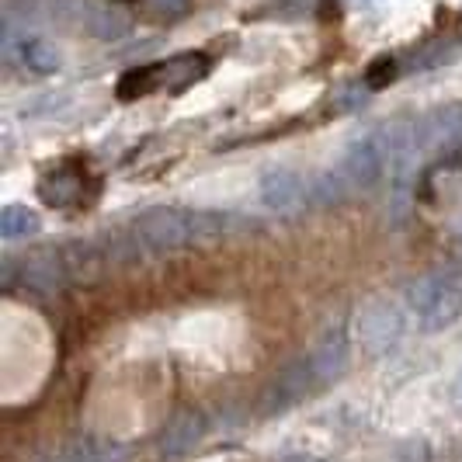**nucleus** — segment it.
Segmentation results:
<instances>
[{"label":"nucleus","mask_w":462,"mask_h":462,"mask_svg":"<svg viewBox=\"0 0 462 462\" xmlns=\"http://www.w3.org/2000/svg\"><path fill=\"white\" fill-rule=\"evenodd\" d=\"M212 60L206 52H178L171 60L161 63H146L139 69H129L122 80H118V97L133 101V97H146V94H181L191 84H199L208 73Z\"/></svg>","instance_id":"f257e3e1"},{"label":"nucleus","mask_w":462,"mask_h":462,"mask_svg":"<svg viewBox=\"0 0 462 462\" xmlns=\"http://www.w3.org/2000/svg\"><path fill=\"white\" fill-rule=\"evenodd\" d=\"M146 233L153 240H163V244H188V240H199L206 233H216L223 226L219 216L212 212H191V208H161L153 216L143 219Z\"/></svg>","instance_id":"f03ea898"},{"label":"nucleus","mask_w":462,"mask_h":462,"mask_svg":"<svg viewBox=\"0 0 462 462\" xmlns=\"http://www.w3.org/2000/svg\"><path fill=\"white\" fill-rule=\"evenodd\" d=\"M88 185H94L88 167L80 161H63L56 163L52 171H46V178L39 181V195L52 208H77L91 202L94 191H88Z\"/></svg>","instance_id":"7ed1b4c3"},{"label":"nucleus","mask_w":462,"mask_h":462,"mask_svg":"<svg viewBox=\"0 0 462 462\" xmlns=\"http://www.w3.org/2000/svg\"><path fill=\"white\" fill-rule=\"evenodd\" d=\"M11 56L18 60V67H24L28 73H35V77H49V73H56V69L63 67L60 49L52 46L49 39H42V35H24V39H18L11 46Z\"/></svg>","instance_id":"20e7f679"},{"label":"nucleus","mask_w":462,"mask_h":462,"mask_svg":"<svg viewBox=\"0 0 462 462\" xmlns=\"http://www.w3.org/2000/svg\"><path fill=\"white\" fill-rule=\"evenodd\" d=\"M300 195H302V185L292 174H285V171H275L272 178H264V199L275 202V206L278 202L285 206V202H292V199H300Z\"/></svg>","instance_id":"39448f33"},{"label":"nucleus","mask_w":462,"mask_h":462,"mask_svg":"<svg viewBox=\"0 0 462 462\" xmlns=\"http://www.w3.org/2000/svg\"><path fill=\"white\" fill-rule=\"evenodd\" d=\"M32 226H35V219H32V216H28L22 206H7V208H4V230L11 233V236H14L18 230H32Z\"/></svg>","instance_id":"423d86ee"}]
</instances>
